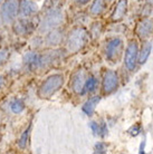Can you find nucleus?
Here are the masks:
<instances>
[{"label":"nucleus","mask_w":153,"mask_h":154,"mask_svg":"<svg viewBox=\"0 0 153 154\" xmlns=\"http://www.w3.org/2000/svg\"><path fill=\"white\" fill-rule=\"evenodd\" d=\"M88 40V34L84 28L77 27L74 28L73 30L69 32L67 37V47L68 50L72 53H76L80 49L86 45Z\"/></svg>","instance_id":"obj_1"},{"label":"nucleus","mask_w":153,"mask_h":154,"mask_svg":"<svg viewBox=\"0 0 153 154\" xmlns=\"http://www.w3.org/2000/svg\"><path fill=\"white\" fill-rule=\"evenodd\" d=\"M64 84V76L61 74H55L47 78L39 87V96L42 98L50 97L57 92Z\"/></svg>","instance_id":"obj_2"},{"label":"nucleus","mask_w":153,"mask_h":154,"mask_svg":"<svg viewBox=\"0 0 153 154\" xmlns=\"http://www.w3.org/2000/svg\"><path fill=\"white\" fill-rule=\"evenodd\" d=\"M63 21H64L63 12L57 8H55V9L53 8L44 16V19L39 25V30L42 32L53 30L55 28H57L59 25H61Z\"/></svg>","instance_id":"obj_3"},{"label":"nucleus","mask_w":153,"mask_h":154,"mask_svg":"<svg viewBox=\"0 0 153 154\" xmlns=\"http://www.w3.org/2000/svg\"><path fill=\"white\" fill-rule=\"evenodd\" d=\"M20 8L19 0H6L1 8V16L5 23H11L16 19Z\"/></svg>","instance_id":"obj_4"},{"label":"nucleus","mask_w":153,"mask_h":154,"mask_svg":"<svg viewBox=\"0 0 153 154\" xmlns=\"http://www.w3.org/2000/svg\"><path fill=\"white\" fill-rule=\"evenodd\" d=\"M123 42L122 39L114 38L110 40L106 46V58L112 63H117L122 55Z\"/></svg>","instance_id":"obj_5"},{"label":"nucleus","mask_w":153,"mask_h":154,"mask_svg":"<svg viewBox=\"0 0 153 154\" xmlns=\"http://www.w3.org/2000/svg\"><path fill=\"white\" fill-rule=\"evenodd\" d=\"M139 58V46L136 42H131L125 50L124 64L129 70H134Z\"/></svg>","instance_id":"obj_6"},{"label":"nucleus","mask_w":153,"mask_h":154,"mask_svg":"<svg viewBox=\"0 0 153 154\" xmlns=\"http://www.w3.org/2000/svg\"><path fill=\"white\" fill-rule=\"evenodd\" d=\"M119 86V77L114 70H107L103 78V92L105 94H111L116 91Z\"/></svg>","instance_id":"obj_7"},{"label":"nucleus","mask_w":153,"mask_h":154,"mask_svg":"<svg viewBox=\"0 0 153 154\" xmlns=\"http://www.w3.org/2000/svg\"><path fill=\"white\" fill-rule=\"evenodd\" d=\"M61 57H64L63 50L48 51L47 54L42 55V56L39 55V68H45V67L53 65L54 63H57Z\"/></svg>","instance_id":"obj_8"},{"label":"nucleus","mask_w":153,"mask_h":154,"mask_svg":"<svg viewBox=\"0 0 153 154\" xmlns=\"http://www.w3.org/2000/svg\"><path fill=\"white\" fill-rule=\"evenodd\" d=\"M136 34L141 39L149 38L150 36L153 34V19L146 18V19L142 20L141 23H139Z\"/></svg>","instance_id":"obj_9"},{"label":"nucleus","mask_w":153,"mask_h":154,"mask_svg":"<svg viewBox=\"0 0 153 154\" xmlns=\"http://www.w3.org/2000/svg\"><path fill=\"white\" fill-rule=\"evenodd\" d=\"M85 81H86V75H85L84 70H78L76 74H74L73 79H72V87H73L74 92L82 94Z\"/></svg>","instance_id":"obj_10"},{"label":"nucleus","mask_w":153,"mask_h":154,"mask_svg":"<svg viewBox=\"0 0 153 154\" xmlns=\"http://www.w3.org/2000/svg\"><path fill=\"white\" fill-rule=\"evenodd\" d=\"M34 29V25L27 19H21L18 23H16V25L14 26V30L17 35L20 36H26L28 34H30Z\"/></svg>","instance_id":"obj_11"},{"label":"nucleus","mask_w":153,"mask_h":154,"mask_svg":"<svg viewBox=\"0 0 153 154\" xmlns=\"http://www.w3.org/2000/svg\"><path fill=\"white\" fill-rule=\"evenodd\" d=\"M127 10V0H120L117 5L115 6V9L112 14V20L113 21H119L123 19L124 16L126 15Z\"/></svg>","instance_id":"obj_12"},{"label":"nucleus","mask_w":153,"mask_h":154,"mask_svg":"<svg viewBox=\"0 0 153 154\" xmlns=\"http://www.w3.org/2000/svg\"><path fill=\"white\" fill-rule=\"evenodd\" d=\"M37 10H38V6L33 0H23V2L20 4V12L25 17L34 15L37 12Z\"/></svg>","instance_id":"obj_13"},{"label":"nucleus","mask_w":153,"mask_h":154,"mask_svg":"<svg viewBox=\"0 0 153 154\" xmlns=\"http://www.w3.org/2000/svg\"><path fill=\"white\" fill-rule=\"evenodd\" d=\"M61 42H63V32H61V30H58V29L50 30V32L46 37L47 45H50V46L59 45Z\"/></svg>","instance_id":"obj_14"},{"label":"nucleus","mask_w":153,"mask_h":154,"mask_svg":"<svg viewBox=\"0 0 153 154\" xmlns=\"http://www.w3.org/2000/svg\"><path fill=\"white\" fill-rule=\"evenodd\" d=\"M23 62L29 68L37 69L39 68V55L36 53H28L23 56Z\"/></svg>","instance_id":"obj_15"},{"label":"nucleus","mask_w":153,"mask_h":154,"mask_svg":"<svg viewBox=\"0 0 153 154\" xmlns=\"http://www.w3.org/2000/svg\"><path fill=\"white\" fill-rule=\"evenodd\" d=\"M101 100V97L100 96H94L92 98H89V100L83 105V112L86 114V115H92L93 112H94V109H95L96 105L100 103Z\"/></svg>","instance_id":"obj_16"},{"label":"nucleus","mask_w":153,"mask_h":154,"mask_svg":"<svg viewBox=\"0 0 153 154\" xmlns=\"http://www.w3.org/2000/svg\"><path fill=\"white\" fill-rule=\"evenodd\" d=\"M89 127L93 131L94 135H101V136H105L107 133V127L105 125V123L98 124L96 122H91L89 123Z\"/></svg>","instance_id":"obj_17"},{"label":"nucleus","mask_w":153,"mask_h":154,"mask_svg":"<svg viewBox=\"0 0 153 154\" xmlns=\"http://www.w3.org/2000/svg\"><path fill=\"white\" fill-rule=\"evenodd\" d=\"M104 9H105L104 0H94V2L91 6V14L93 16H98L104 11Z\"/></svg>","instance_id":"obj_18"},{"label":"nucleus","mask_w":153,"mask_h":154,"mask_svg":"<svg viewBox=\"0 0 153 154\" xmlns=\"http://www.w3.org/2000/svg\"><path fill=\"white\" fill-rule=\"evenodd\" d=\"M151 49H152V44L151 42H146L145 45L143 46L141 50V54L139 56V63L140 64H144L148 60L150 54H151Z\"/></svg>","instance_id":"obj_19"},{"label":"nucleus","mask_w":153,"mask_h":154,"mask_svg":"<svg viewBox=\"0 0 153 154\" xmlns=\"http://www.w3.org/2000/svg\"><path fill=\"white\" fill-rule=\"evenodd\" d=\"M96 85H97V81H96L95 77L89 76L88 78H86V81H85L84 88H83L82 94H85V93H87V92H92V91H94L96 87Z\"/></svg>","instance_id":"obj_20"},{"label":"nucleus","mask_w":153,"mask_h":154,"mask_svg":"<svg viewBox=\"0 0 153 154\" xmlns=\"http://www.w3.org/2000/svg\"><path fill=\"white\" fill-rule=\"evenodd\" d=\"M10 108H11V111L14 113L18 114V113H21L25 109V104H23V102L21 100H15L11 102Z\"/></svg>","instance_id":"obj_21"},{"label":"nucleus","mask_w":153,"mask_h":154,"mask_svg":"<svg viewBox=\"0 0 153 154\" xmlns=\"http://www.w3.org/2000/svg\"><path fill=\"white\" fill-rule=\"evenodd\" d=\"M30 130H31V125H29V126H28V128H27L26 131L23 133V135H21L19 142H18V145H19L20 149H25V147L27 146V143H28V137H29Z\"/></svg>","instance_id":"obj_22"},{"label":"nucleus","mask_w":153,"mask_h":154,"mask_svg":"<svg viewBox=\"0 0 153 154\" xmlns=\"http://www.w3.org/2000/svg\"><path fill=\"white\" fill-rule=\"evenodd\" d=\"M9 57V51L7 49H4L0 51V65H2L6 60L8 59Z\"/></svg>","instance_id":"obj_23"},{"label":"nucleus","mask_w":153,"mask_h":154,"mask_svg":"<svg viewBox=\"0 0 153 154\" xmlns=\"http://www.w3.org/2000/svg\"><path fill=\"white\" fill-rule=\"evenodd\" d=\"M140 131H141V127H140V125H135V126L132 127L129 132H130V134L132 135V136H136V135L140 133Z\"/></svg>","instance_id":"obj_24"},{"label":"nucleus","mask_w":153,"mask_h":154,"mask_svg":"<svg viewBox=\"0 0 153 154\" xmlns=\"http://www.w3.org/2000/svg\"><path fill=\"white\" fill-rule=\"evenodd\" d=\"M95 152L97 153H104L105 152V145H104L103 143H97L95 145Z\"/></svg>","instance_id":"obj_25"},{"label":"nucleus","mask_w":153,"mask_h":154,"mask_svg":"<svg viewBox=\"0 0 153 154\" xmlns=\"http://www.w3.org/2000/svg\"><path fill=\"white\" fill-rule=\"evenodd\" d=\"M144 145H145V140H143L141 143V146H140V153H144Z\"/></svg>","instance_id":"obj_26"},{"label":"nucleus","mask_w":153,"mask_h":154,"mask_svg":"<svg viewBox=\"0 0 153 154\" xmlns=\"http://www.w3.org/2000/svg\"><path fill=\"white\" fill-rule=\"evenodd\" d=\"M89 0H76V2L77 4H80V5H85V4H87Z\"/></svg>","instance_id":"obj_27"},{"label":"nucleus","mask_w":153,"mask_h":154,"mask_svg":"<svg viewBox=\"0 0 153 154\" xmlns=\"http://www.w3.org/2000/svg\"><path fill=\"white\" fill-rule=\"evenodd\" d=\"M4 85V78L0 76V88H1V86Z\"/></svg>","instance_id":"obj_28"},{"label":"nucleus","mask_w":153,"mask_h":154,"mask_svg":"<svg viewBox=\"0 0 153 154\" xmlns=\"http://www.w3.org/2000/svg\"><path fill=\"white\" fill-rule=\"evenodd\" d=\"M1 1H2V0H0V2H1Z\"/></svg>","instance_id":"obj_29"},{"label":"nucleus","mask_w":153,"mask_h":154,"mask_svg":"<svg viewBox=\"0 0 153 154\" xmlns=\"http://www.w3.org/2000/svg\"><path fill=\"white\" fill-rule=\"evenodd\" d=\"M0 40H1V39H0Z\"/></svg>","instance_id":"obj_30"}]
</instances>
